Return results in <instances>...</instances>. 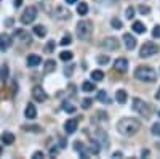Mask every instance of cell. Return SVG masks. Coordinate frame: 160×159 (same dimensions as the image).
<instances>
[{
  "label": "cell",
  "mask_w": 160,
  "mask_h": 159,
  "mask_svg": "<svg viewBox=\"0 0 160 159\" xmlns=\"http://www.w3.org/2000/svg\"><path fill=\"white\" fill-rule=\"evenodd\" d=\"M141 129V122L138 119H130V117H123L120 119L117 124V132L123 137H133L136 135Z\"/></svg>",
  "instance_id": "cell-1"
},
{
  "label": "cell",
  "mask_w": 160,
  "mask_h": 159,
  "mask_svg": "<svg viewBox=\"0 0 160 159\" xmlns=\"http://www.w3.org/2000/svg\"><path fill=\"white\" fill-rule=\"evenodd\" d=\"M135 77L138 81H142V82H155L157 74L152 68H149V66H139L135 71Z\"/></svg>",
  "instance_id": "cell-2"
},
{
  "label": "cell",
  "mask_w": 160,
  "mask_h": 159,
  "mask_svg": "<svg viewBox=\"0 0 160 159\" xmlns=\"http://www.w3.org/2000/svg\"><path fill=\"white\" fill-rule=\"evenodd\" d=\"M93 34V24L91 21L88 19H83V21H78L77 24V37L80 40H88Z\"/></svg>",
  "instance_id": "cell-3"
},
{
  "label": "cell",
  "mask_w": 160,
  "mask_h": 159,
  "mask_svg": "<svg viewBox=\"0 0 160 159\" xmlns=\"http://www.w3.org/2000/svg\"><path fill=\"white\" fill-rule=\"evenodd\" d=\"M133 109H135L136 113H139L141 116H144V117H149V116H151L149 104L146 103V101H142V100H139V98L133 100Z\"/></svg>",
  "instance_id": "cell-4"
},
{
  "label": "cell",
  "mask_w": 160,
  "mask_h": 159,
  "mask_svg": "<svg viewBox=\"0 0 160 159\" xmlns=\"http://www.w3.org/2000/svg\"><path fill=\"white\" fill-rule=\"evenodd\" d=\"M155 53H158V45L154 44V42H146L139 50V56L141 58H149V56L155 55Z\"/></svg>",
  "instance_id": "cell-5"
},
{
  "label": "cell",
  "mask_w": 160,
  "mask_h": 159,
  "mask_svg": "<svg viewBox=\"0 0 160 159\" xmlns=\"http://www.w3.org/2000/svg\"><path fill=\"white\" fill-rule=\"evenodd\" d=\"M35 18H37V8L35 7H28L21 15V23L22 24H31V23L35 21Z\"/></svg>",
  "instance_id": "cell-6"
},
{
  "label": "cell",
  "mask_w": 160,
  "mask_h": 159,
  "mask_svg": "<svg viewBox=\"0 0 160 159\" xmlns=\"http://www.w3.org/2000/svg\"><path fill=\"white\" fill-rule=\"evenodd\" d=\"M101 48L104 50H117L118 48V39L115 37H106L101 42Z\"/></svg>",
  "instance_id": "cell-7"
},
{
  "label": "cell",
  "mask_w": 160,
  "mask_h": 159,
  "mask_svg": "<svg viewBox=\"0 0 160 159\" xmlns=\"http://www.w3.org/2000/svg\"><path fill=\"white\" fill-rule=\"evenodd\" d=\"M95 141H98V145H101V146L109 148V138H108V135H106L101 129L95 130Z\"/></svg>",
  "instance_id": "cell-8"
},
{
  "label": "cell",
  "mask_w": 160,
  "mask_h": 159,
  "mask_svg": "<svg viewBox=\"0 0 160 159\" xmlns=\"http://www.w3.org/2000/svg\"><path fill=\"white\" fill-rule=\"evenodd\" d=\"M32 97H34V100L35 101H38V103H42V101H45L47 100V93H45V90L40 87V85H35L34 88H32Z\"/></svg>",
  "instance_id": "cell-9"
},
{
  "label": "cell",
  "mask_w": 160,
  "mask_h": 159,
  "mask_svg": "<svg viewBox=\"0 0 160 159\" xmlns=\"http://www.w3.org/2000/svg\"><path fill=\"white\" fill-rule=\"evenodd\" d=\"M77 127H78V121H77V119H68L66 124H64V130H66V134H68V135L75 134Z\"/></svg>",
  "instance_id": "cell-10"
},
{
  "label": "cell",
  "mask_w": 160,
  "mask_h": 159,
  "mask_svg": "<svg viewBox=\"0 0 160 159\" xmlns=\"http://www.w3.org/2000/svg\"><path fill=\"white\" fill-rule=\"evenodd\" d=\"M55 16H56L58 19H69V18H71V11L66 8V7L59 5V7L55 8Z\"/></svg>",
  "instance_id": "cell-11"
},
{
  "label": "cell",
  "mask_w": 160,
  "mask_h": 159,
  "mask_svg": "<svg viewBox=\"0 0 160 159\" xmlns=\"http://www.w3.org/2000/svg\"><path fill=\"white\" fill-rule=\"evenodd\" d=\"M123 42H125L127 50H135L136 48V39L131 34H123Z\"/></svg>",
  "instance_id": "cell-12"
},
{
  "label": "cell",
  "mask_w": 160,
  "mask_h": 159,
  "mask_svg": "<svg viewBox=\"0 0 160 159\" xmlns=\"http://www.w3.org/2000/svg\"><path fill=\"white\" fill-rule=\"evenodd\" d=\"M114 68H115L117 71H120V72H125V71L128 69V61H127L125 58H118V60H115V63H114Z\"/></svg>",
  "instance_id": "cell-13"
},
{
  "label": "cell",
  "mask_w": 160,
  "mask_h": 159,
  "mask_svg": "<svg viewBox=\"0 0 160 159\" xmlns=\"http://www.w3.org/2000/svg\"><path fill=\"white\" fill-rule=\"evenodd\" d=\"M24 114H26V117H28V119H35V116H37V109H35V106H34L32 103H29L28 106H26Z\"/></svg>",
  "instance_id": "cell-14"
},
{
  "label": "cell",
  "mask_w": 160,
  "mask_h": 159,
  "mask_svg": "<svg viewBox=\"0 0 160 159\" xmlns=\"http://www.w3.org/2000/svg\"><path fill=\"white\" fill-rule=\"evenodd\" d=\"M0 140L3 141V145H13V141H15V135H13L11 132H3V134L0 135Z\"/></svg>",
  "instance_id": "cell-15"
},
{
  "label": "cell",
  "mask_w": 160,
  "mask_h": 159,
  "mask_svg": "<svg viewBox=\"0 0 160 159\" xmlns=\"http://www.w3.org/2000/svg\"><path fill=\"white\" fill-rule=\"evenodd\" d=\"M40 63H42V58H40L38 55H29L28 56V66L29 68H35V66H38Z\"/></svg>",
  "instance_id": "cell-16"
},
{
  "label": "cell",
  "mask_w": 160,
  "mask_h": 159,
  "mask_svg": "<svg viewBox=\"0 0 160 159\" xmlns=\"http://www.w3.org/2000/svg\"><path fill=\"white\" fill-rule=\"evenodd\" d=\"M127 98H128V95H127V92H125V90H117V93H115V100H117L120 104L127 103Z\"/></svg>",
  "instance_id": "cell-17"
},
{
  "label": "cell",
  "mask_w": 160,
  "mask_h": 159,
  "mask_svg": "<svg viewBox=\"0 0 160 159\" xmlns=\"http://www.w3.org/2000/svg\"><path fill=\"white\" fill-rule=\"evenodd\" d=\"M133 31H135L136 34H144L146 32V26L141 21H135L133 23Z\"/></svg>",
  "instance_id": "cell-18"
},
{
  "label": "cell",
  "mask_w": 160,
  "mask_h": 159,
  "mask_svg": "<svg viewBox=\"0 0 160 159\" xmlns=\"http://www.w3.org/2000/svg\"><path fill=\"white\" fill-rule=\"evenodd\" d=\"M102 79H104V72H102V71L96 69V71H93V72H91V81H95V82H101Z\"/></svg>",
  "instance_id": "cell-19"
},
{
  "label": "cell",
  "mask_w": 160,
  "mask_h": 159,
  "mask_svg": "<svg viewBox=\"0 0 160 159\" xmlns=\"http://www.w3.org/2000/svg\"><path fill=\"white\" fill-rule=\"evenodd\" d=\"M77 13H78L80 16L87 15V13H88V5H87L85 2H80V3H78V7H77Z\"/></svg>",
  "instance_id": "cell-20"
},
{
  "label": "cell",
  "mask_w": 160,
  "mask_h": 159,
  "mask_svg": "<svg viewBox=\"0 0 160 159\" xmlns=\"http://www.w3.org/2000/svg\"><path fill=\"white\" fill-rule=\"evenodd\" d=\"M34 34L37 37H45L47 35V29L43 28V26H35V28H34Z\"/></svg>",
  "instance_id": "cell-21"
},
{
  "label": "cell",
  "mask_w": 160,
  "mask_h": 159,
  "mask_svg": "<svg viewBox=\"0 0 160 159\" xmlns=\"http://www.w3.org/2000/svg\"><path fill=\"white\" fill-rule=\"evenodd\" d=\"M7 79H8V66H7V64H3L2 68H0V81L5 82Z\"/></svg>",
  "instance_id": "cell-22"
},
{
  "label": "cell",
  "mask_w": 160,
  "mask_h": 159,
  "mask_svg": "<svg viewBox=\"0 0 160 159\" xmlns=\"http://www.w3.org/2000/svg\"><path fill=\"white\" fill-rule=\"evenodd\" d=\"M98 100H99L101 103H111V98H109L108 93H106V90H101L99 93H98Z\"/></svg>",
  "instance_id": "cell-23"
},
{
  "label": "cell",
  "mask_w": 160,
  "mask_h": 159,
  "mask_svg": "<svg viewBox=\"0 0 160 159\" xmlns=\"http://www.w3.org/2000/svg\"><path fill=\"white\" fill-rule=\"evenodd\" d=\"M95 88H96V87H95V84L90 82V81H85V82L82 84V90H83V92H93Z\"/></svg>",
  "instance_id": "cell-24"
},
{
  "label": "cell",
  "mask_w": 160,
  "mask_h": 159,
  "mask_svg": "<svg viewBox=\"0 0 160 159\" xmlns=\"http://www.w3.org/2000/svg\"><path fill=\"white\" fill-rule=\"evenodd\" d=\"M55 68H56V63L53 61V60H48V61L45 63V72H47V74H48V72H51Z\"/></svg>",
  "instance_id": "cell-25"
},
{
  "label": "cell",
  "mask_w": 160,
  "mask_h": 159,
  "mask_svg": "<svg viewBox=\"0 0 160 159\" xmlns=\"http://www.w3.org/2000/svg\"><path fill=\"white\" fill-rule=\"evenodd\" d=\"M62 47H66V45H71L72 44V37H71V34H66L62 39H61V42H59Z\"/></svg>",
  "instance_id": "cell-26"
},
{
  "label": "cell",
  "mask_w": 160,
  "mask_h": 159,
  "mask_svg": "<svg viewBox=\"0 0 160 159\" xmlns=\"http://www.w3.org/2000/svg\"><path fill=\"white\" fill-rule=\"evenodd\" d=\"M59 58L62 61H69V60H72V53L71 51H61L59 53Z\"/></svg>",
  "instance_id": "cell-27"
},
{
  "label": "cell",
  "mask_w": 160,
  "mask_h": 159,
  "mask_svg": "<svg viewBox=\"0 0 160 159\" xmlns=\"http://www.w3.org/2000/svg\"><path fill=\"white\" fill-rule=\"evenodd\" d=\"M111 24H112V28H114V29H122V26H123L122 21H120L118 18H114V19L111 21Z\"/></svg>",
  "instance_id": "cell-28"
},
{
  "label": "cell",
  "mask_w": 160,
  "mask_h": 159,
  "mask_svg": "<svg viewBox=\"0 0 160 159\" xmlns=\"http://www.w3.org/2000/svg\"><path fill=\"white\" fill-rule=\"evenodd\" d=\"M62 109H64L66 113H75L77 108H75L74 104H71V103H64V108H62Z\"/></svg>",
  "instance_id": "cell-29"
},
{
  "label": "cell",
  "mask_w": 160,
  "mask_h": 159,
  "mask_svg": "<svg viewBox=\"0 0 160 159\" xmlns=\"http://www.w3.org/2000/svg\"><path fill=\"white\" fill-rule=\"evenodd\" d=\"M88 151H90L91 154H98V153H99V146H98V141H95V143H93L91 146L88 148Z\"/></svg>",
  "instance_id": "cell-30"
},
{
  "label": "cell",
  "mask_w": 160,
  "mask_h": 159,
  "mask_svg": "<svg viewBox=\"0 0 160 159\" xmlns=\"http://www.w3.org/2000/svg\"><path fill=\"white\" fill-rule=\"evenodd\" d=\"M152 135H157V137H160V122H155L154 125H152Z\"/></svg>",
  "instance_id": "cell-31"
},
{
  "label": "cell",
  "mask_w": 160,
  "mask_h": 159,
  "mask_svg": "<svg viewBox=\"0 0 160 159\" xmlns=\"http://www.w3.org/2000/svg\"><path fill=\"white\" fill-rule=\"evenodd\" d=\"M125 15H127V18H128V19H131L133 16H135V8H133V7H128V8H127V11H125Z\"/></svg>",
  "instance_id": "cell-32"
},
{
  "label": "cell",
  "mask_w": 160,
  "mask_h": 159,
  "mask_svg": "<svg viewBox=\"0 0 160 159\" xmlns=\"http://www.w3.org/2000/svg\"><path fill=\"white\" fill-rule=\"evenodd\" d=\"M109 61H111L109 56H104V55H99V56H98V63H99V64H108Z\"/></svg>",
  "instance_id": "cell-33"
},
{
  "label": "cell",
  "mask_w": 160,
  "mask_h": 159,
  "mask_svg": "<svg viewBox=\"0 0 160 159\" xmlns=\"http://www.w3.org/2000/svg\"><path fill=\"white\" fill-rule=\"evenodd\" d=\"M152 35H154L155 39H160V24L154 28V31H152Z\"/></svg>",
  "instance_id": "cell-34"
},
{
  "label": "cell",
  "mask_w": 160,
  "mask_h": 159,
  "mask_svg": "<svg viewBox=\"0 0 160 159\" xmlns=\"http://www.w3.org/2000/svg\"><path fill=\"white\" fill-rule=\"evenodd\" d=\"M45 50H47L48 53H50V51H53V50H55V40H50V42L47 44V48H45Z\"/></svg>",
  "instance_id": "cell-35"
},
{
  "label": "cell",
  "mask_w": 160,
  "mask_h": 159,
  "mask_svg": "<svg viewBox=\"0 0 160 159\" xmlns=\"http://www.w3.org/2000/svg\"><path fill=\"white\" fill-rule=\"evenodd\" d=\"M151 11V8L149 7H144V5H141L139 7V13H141V15H146V13H149Z\"/></svg>",
  "instance_id": "cell-36"
},
{
  "label": "cell",
  "mask_w": 160,
  "mask_h": 159,
  "mask_svg": "<svg viewBox=\"0 0 160 159\" xmlns=\"http://www.w3.org/2000/svg\"><path fill=\"white\" fill-rule=\"evenodd\" d=\"M82 106H83V108H85V109H88V108H90V106H91V100H90V98H87V100H83V101H82Z\"/></svg>",
  "instance_id": "cell-37"
},
{
  "label": "cell",
  "mask_w": 160,
  "mask_h": 159,
  "mask_svg": "<svg viewBox=\"0 0 160 159\" xmlns=\"http://www.w3.org/2000/svg\"><path fill=\"white\" fill-rule=\"evenodd\" d=\"M42 157H43V153L42 151H35L32 154V159H42Z\"/></svg>",
  "instance_id": "cell-38"
},
{
  "label": "cell",
  "mask_w": 160,
  "mask_h": 159,
  "mask_svg": "<svg viewBox=\"0 0 160 159\" xmlns=\"http://www.w3.org/2000/svg\"><path fill=\"white\" fill-rule=\"evenodd\" d=\"M22 129H24V130H34V132H40V127H37V125H35V127H28V125H24Z\"/></svg>",
  "instance_id": "cell-39"
},
{
  "label": "cell",
  "mask_w": 160,
  "mask_h": 159,
  "mask_svg": "<svg viewBox=\"0 0 160 159\" xmlns=\"http://www.w3.org/2000/svg\"><path fill=\"white\" fill-rule=\"evenodd\" d=\"M74 68H75V66H69V69H66V71H64V74H66V76H71V74H72V71H74Z\"/></svg>",
  "instance_id": "cell-40"
},
{
  "label": "cell",
  "mask_w": 160,
  "mask_h": 159,
  "mask_svg": "<svg viewBox=\"0 0 160 159\" xmlns=\"http://www.w3.org/2000/svg\"><path fill=\"white\" fill-rule=\"evenodd\" d=\"M122 156H123V153H122V151H115V153L112 154V157H115V159H117V157H122Z\"/></svg>",
  "instance_id": "cell-41"
},
{
  "label": "cell",
  "mask_w": 160,
  "mask_h": 159,
  "mask_svg": "<svg viewBox=\"0 0 160 159\" xmlns=\"http://www.w3.org/2000/svg\"><path fill=\"white\" fill-rule=\"evenodd\" d=\"M13 2H15L13 5H15V7L18 8V7H21V2H22V0H13Z\"/></svg>",
  "instance_id": "cell-42"
},
{
  "label": "cell",
  "mask_w": 160,
  "mask_h": 159,
  "mask_svg": "<svg viewBox=\"0 0 160 159\" xmlns=\"http://www.w3.org/2000/svg\"><path fill=\"white\" fill-rule=\"evenodd\" d=\"M50 154H51V156H55V154H58V150H56V148H51V150H50Z\"/></svg>",
  "instance_id": "cell-43"
},
{
  "label": "cell",
  "mask_w": 160,
  "mask_h": 159,
  "mask_svg": "<svg viewBox=\"0 0 160 159\" xmlns=\"http://www.w3.org/2000/svg\"><path fill=\"white\" fill-rule=\"evenodd\" d=\"M66 3L71 5V3H77V0H66Z\"/></svg>",
  "instance_id": "cell-44"
},
{
  "label": "cell",
  "mask_w": 160,
  "mask_h": 159,
  "mask_svg": "<svg viewBox=\"0 0 160 159\" xmlns=\"http://www.w3.org/2000/svg\"><path fill=\"white\" fill-rule=\"evenodd\" d=\"M155 98H157V100H160V88L157 90V93H155Z\"/></svg>",
  "instance_id": "cell-45"
},
{
  "label": "cell",
  "mask_w": 160,
  "mask_h": 159,
  "mask_svg": "<svg viewBox=\"0 0 160 159\" xmlns=\"http://www.w3.org/2000/svg\"><path fill=\"white\" fill-rule=\"evenodd\" d=\"M141 154H142V156H148V154H149V151H148V150H142V153H141Z\"/></svg>",
  "instance_id": "cell-46"
},
{
  "label": "cell",
  "mask_w": 160,
  "mask_h": 159,
  "mask_svg": "<svg viewBox=\"0 0 160 159\" xmlns=\"http://www.w3.org/2000/svg\"><path fill=\"white\" fill-rule=\"evenodd\" d=\"M2 151H3V148H2V145H0V154H2Z\"/></svg>",
  "instance_id": "cell-47"
},
{
  "label": "cell",
  "mask_w": 160,
  "mask_h": 159,
  "mask_svg": "<svg viewBox=\"0 0 160 159\" xmlns=\"http://www.w3.org/2000/svg\"><path fill=\"white\" fill-rule=\"evenodd\" d=\"M158 117H160V111H158Z\"/></svg>",
  "instance_id": "cell-48"
}]
</instances>
